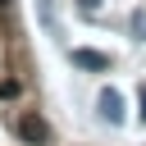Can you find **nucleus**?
Listing matches in <instances>:
<instances>
[{
  "label": "nucleus",
  "mask_w": 146,
  "mask_h": 146,
  "mask_svg": "<svg viewBox=\"0 0 146 146\" xmlns=\"http://www.w3.org/2000/svg\"><path fill=\"white\" fill-rule=\"evenodd\" d=\"M14 132H18L23 141H32V146H50V137H55L41 114H18V119H14Z\"/></svg>",
  "instance_id": "f257e3e1"
},
{
  "label": "nucleus",
  "mask_w": 146,
  "mask_h": 146,
  "mask_svg": "<svg viewBox=\"0 0 146 146\" xmlns=\"http://www.w3.org/2000/svg\"><path fill=\"white\" fill-rule=\"evenodd\" d=\"M68 59H73V68H87V73H105V68H110V55H105V50H87V46L73 50Z\"/></svg>",
  "instance_id": "7ed1b4c3"
},
{
  "label": "nucleus",
  "mask_w": 146,
  "mask_h": 146,
  "mask_svg": "<svg viewBox=\"0 0 146 146\" xmlns=\"http://www.w3.org/2000/svg\"><path fill=\"white\" fill-rule=\"evenodd\" d=\"M5 5H9V0H0V9H5Z\"/></svg>",
  "instance_id": "0eeeda50"
},
{
  "label": "nucleus",
  "mask_w": 146,
  "mask_h": 146,
  "mask_svg": "<svg viewBox=\"0 0 146 146\" xmlns=\"http://www.w3.org/2000/svg\"><path fill=\"white\" fill-rule=\"evenodd\" d=\"M96 110H100V119H105V123H123V96H119L114 87H100Z\"/></svg>",
  "instance_id": "f03ea898"
},
{
  "label": "nucleus",
  "mask_w": 146,
  "mask_h": 146,
  "mask_svg": "<svg viewBox=\"0 0 146 146\" xmlns=\"http://www.w3.org/2000/svg\"><path fill=\"white\" fill-rule=\"evenodd\" d=\"M78 9H82V14H91V9H100V0H78Z\"/></svg>",
  "instance_id": "39448f33"
},
{
  "label": "nucleus",
  "mask_w": 146,
  "mask_h": 146,
  "mask_svg": "<svg viewBox=\"0 0 146 146\" xmlns=\"http://www.w3.org/2000/svg\"><path fill=\"white\" fill-rule=\"evenodd\" d=\"M128 27H132V41H146V9H132L128 14Z\"/></svg>",
  "instance_id": "20e7f679"
},
{
  "label": "nucleus",
  "mask_w": 146,
  "mask_h": 146,
  "mask_svg": "<svg viewBox=\"0 0 146 146\" xmlns=\"http://www.w3.org/2000/svg\"><path fill=\"white\" fill-rule=\"evenodd\" d=\"M137 100H141V123H146V82L137 87Z\"/></svg>",
  "instance_id": "423d86ee"
}]
</instances>
